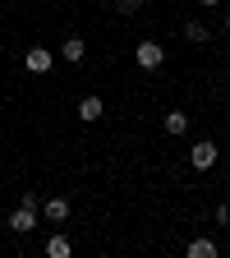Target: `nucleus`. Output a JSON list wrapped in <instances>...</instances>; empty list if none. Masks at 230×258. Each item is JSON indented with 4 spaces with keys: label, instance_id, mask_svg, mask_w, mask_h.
I'll return each mask as SVG.
<instances>
[{
    "label": "nucleus",
    "instance_id": "nucleus-13",
    "mask_svg": "<svg viewBox=\"0 0 230 258\" xmlns=\"http://www.w3.org/2000/svg\"><path fill=\"white\" fill-rule=\"evenodd\" d=\"M216 221H221V226H230V203H221V208H216Z\"/></svg>",
    "mask_w": 230,
    "mask_h": 258
},
{
    "label": "nucleus",
    "instance_id": "nucleus-9",
    "mask_svg": "<svg viewBox=\"0 0 230 258\" xmlns=\"http://www.w3.org/2000/svg\"><path fill=\"white\" fill-rule=\"evenodd\" d=\"M216 253H221V249H216L212 240H203V235H198V240H189V244H184V258H216Z\"/></svg>",
    "mask_w": 230,
    "mask_h": 258
},
{
    "label": "nucleus",
    "instance_id": "nucleus-2",
    "mask_svg": "<svg viewBox=\"0 0 230 258\" xmlns=\"http://www.w3.org/2000/svg\"><path fill=\"white\" fill-rule=\"evenodd\" d=\"M134 60H138V70H161V64H166V46L161 42H138Z\"/></svg>",
    "mask_w": 230,
    "mask_h": 258
},
{
    "label": "nucleus",
    "instance_id": "nucleus-12",
    "mask_svg": "<svg viewBox=\"0 0 230 258\" xmlns=\"http://www.w3.org/2000/svg\"><path fill=\"white\" fill-rule=\"evenodd\" d=\"M115 10H120V14H138L143 0H115Z\"/></svg>",
    "mask_w": 230,
    "mask_h": 258
},
{
    "label": "nucleus",
    "instance_id": "nucleus-7",
    "mask_svg": "<svg viewBox=\"0 0 230 258\" xmlns=\"http://www.w3.org/2000/svg\"><path fill=\"white\" fill-rule=\"evenodd\" d=\"M42 217H46L51 226H64V221H69V203H64V199H46V203H42Z\"/></svg>",
    "mask_w": 230,
    "mask_h": 258
},
{
    "label": "nucleus",
    "instance_id": "nucleus-10",
    "mask_svg": "<svg viewBox=\"0 0 230 258\" xmlns=\"http://www.w3.org/2000/svg\"><path fill=\"white\" fill-rule=\"evenodd\" d=\"M161 124H166V134H175V139L189 134V115H184V111H166V120H161Z\"/></svg>",
    "mask_w": 230,
    "mask_h": 258
},
{
    "label": "nucleus",
    "instance_id": "nucleus-15",
    "mask_svg": "<svg viewBox=\"0 0 230 258\" xmlns=\"http://www.w3.org/2000/svg\"><path fill=\"white\" fill-rule=\"evenodd\" d=\"M221 23H225V32H230V10H225V19H221Z\"/></svg>",
    "mask_w": 230,
    "mask_h": 258
},
{
    "label": "nucleus",
    "instance_id": "nucleus-11",
    "mask_svg": "<svg viewBox=\"0 0 230 258\" xmlns=\"http://www.w3.org/2000/svg\"><path fill=\"white\" fill-rule=\"evenodd\" d=\"M184 37H189L193 46H203V42H207V23H198V19H189V23H184Z\"/></svg>",
    "mask_w": 230,
    "mask_h": 258
},
{
    "label": "nucleus",
    "instance_id": "nucleus-5",
    "mask_svg": "<svg viewBox=\"0 0 230 258\" xmlns=\"http://www.w3.org/2000/svg\"><path fill=\"white\" fill-rule=\"evenodd\" d=\"M102 115H106V102H102L97 92H88L83 102H79V120H83V124H97Z\"/></svg>",
    "mask_w": 230,
    "mask_h": 258
},
{
    "label": "nucleus",
    "instance_id": "nucleus-1",
    "mask_svg": "<svg viewBox=\"0 0 230 258\" xmlns=\"http://www.w3.org/2000/svg\"><path fill=\"white\" fill-rule=\"evenodd\" d=\"M216 157H221V148H216L212 139H198V143L189 148V166H193V171H212Z\"/></svg>",
    "mask_w": 230,
    "mask_h": 258
},
{
    "label": "nucleus",
    "instance_id": "nucleus-3",
    "mask_svg": "<svg viewBox=\"0 0 230 258\" xmlns=\"http://www.w3.org/2000/svg\"><path fill=\"white\" fill-rule=\"evenodd\" d=\"M23 64H28V74H51V64H55V51H46V46H32V51L23 55Z\"/></svg>",
    "mask_w": 230,
    "mask_h": 258
},
{
    "label": "nucleus",
    "instance_id": "nucleus-4",
    "mask_svg": "<svg viewBox=\"0 0 230 258\" xmlns=\"http://www.w3.org/2000/svg\"><path fill=\"white\" fill-rule=\"evenodd\" d=\"M10 231H14V235H28V231H37V208H23V203H19V208L10 212Z\"/></svg>",
    "mask_w": 230,
    "mask_h": 258
},
{
    "label": "nucleus",
    "instance_id": "nucleus-14",
    "mask_svg": "<svg viewBox=\"0 0 230 258\" xmlns=\"http://www.w3.org/2000/svg\"><path fill=\"white\" fill-rule=\"evenodd\" d=\"M198 5H212V10H216V5H221V0H198Z\"/></svg>",
    "mask_w": 230,
    "mask_h": 258
},
{
    "label": "nucleus",
    "instance_id": "nucleus-8",
    "mask_svg": "<svg viewBox=\"0 0 230 258\" xmlns=\"http://www.w3.org/2000/svg\"><path fill=\"white\" fill-rule=\"evenodd\" d=\"M74 253V240L64 235V231H55L51 240H46V258H69Z\"/></svg>",
    "mask_w": 230,
    "mask_h": 258
},
{
    "label": "nucleus",
    "instance_id": "nucleus-6",
    "mask_svg": "<svg viewBox=\"0 0 230 258\" xmlns=\"http://www.w3.org/2000/svg\"><path fill=\"white\" fill-rule=\"evenodd\" d=\"M83 55H88V42L79 37V32H74V37H64V42H60V60H69V64H79Z\"/></svg>",
    "mask_w": 230,
    "mask_h": 258
}]
</instances>
